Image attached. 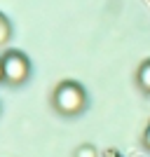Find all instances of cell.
Wrapping results in <instances>:
<instances>
[{
	"mask_svg": "<svg viewBox=\"0 0 150 157\" xmlns=\"http://www.w3.org/2000/svg\"><path fill=\"white\" fill-rule=\"evenodd\" d=\"M52 108L63 117H75L87 108V92L78 80H63L52 92Z\"/></svg>",
	"mask_w": 150,
	"mask_h": 157,
	"instance_id": "1",
	"label": "cell"
},
{
	"mask_svg": "<svg viewBox=\"0 0 150 157\" xmlns=\"http://www.w3.org/2000/svg\"><path fill=\"white\" fill-rule=\"evenodd\" d=\"M2 73H5V82L19 87L24 85L31 75V61L24 52L19 49H7L2 54Z\"/></svg>",
	"mask_w": 150,
	"mask_h": 157,
	"instance_id": "2",
	"label": "cell"
},
{
	"mask_svg": "<svg viewBox=\"0 0 150 157\" xmlns=\"http://www.w3.org/2000/svg\"><path fill=\"white\" fill-rule=\"evenodd\" d=\"M136 85L141 87L145 94H150V59H145L143 63L138 66V71H136Z\"/></svg>",
	"mask_w": 150,
	"mask_h": 157,
	"instance_id": "3",
	"label": "cell"
},
{
	"mask_svg": "<svg viewBox=\"0 0 150 157\" xmlns=\"http://www.w3.org/2000/svg\"><path fill=\"white\" fill-rule=\"evenodd\" d=\"M10 35H12V26H10L7 17L0 12V45H5L7 40H10Z\"/></svg>",
	"mask_w": 150,
	"mask_h": 157,
	"instance_id": "4",
	"label": "cell"
},
{
	"mask_svg": "<svg viewBox=\"0 0 150 157\" xmlns=\"http://www.w3.org/2000/svg\"><path fill=\"white\" fill-rule=\"evenodd\" d=\"M75 157H96V150H94V145H80L75 150Z\"/></svg>",
	"mask_w": 150,
	"mask_h": 157,
	"instance_id": "5",
	"label": "cell"
},
{
	"mask_svg": "<svg viewBox=\"0 0 150 157\" xmlns=\"http://www.w3.org/2000/svg\"><path fill=\"white\" fill-rule=\"evenodd\" d=\"M141 141H143L145 150H150V122L145 124V129H143V138H141Z\"/></svg>",
	"mask_w": 150,
	"mask_h": 157,
	"instance_id": "6",
	"label": "cell"
},
{
	"mask_svg": "<svg viewBox=\"0 0 150 157\" xmlns=\"http://www.w3.org/2000/svg\"><path fill=\"white\" fill-rule=\"evenodd\" d=\"M106 157H122L120 152H115V150H106Z\"/></svg>",
	"mask_w": 150,
	"mask_h": 157,
	"instance_id": "7",
	"label": "cell"
},
{
	"mask_svg": "<svg viewBox=\"0 0 150 157\" xmlns=\"http://www.w3.org/2000/svg\"><path fill=\"white\" fill-rule=\"evenodd\" d=\"M0 80H5V73H2V56H0Z\"/></svg>",
	"mask_w": 150,
	"mask_h": 157,
	"instance_id": "8",
	"label": "cell"
}]
</instances>
